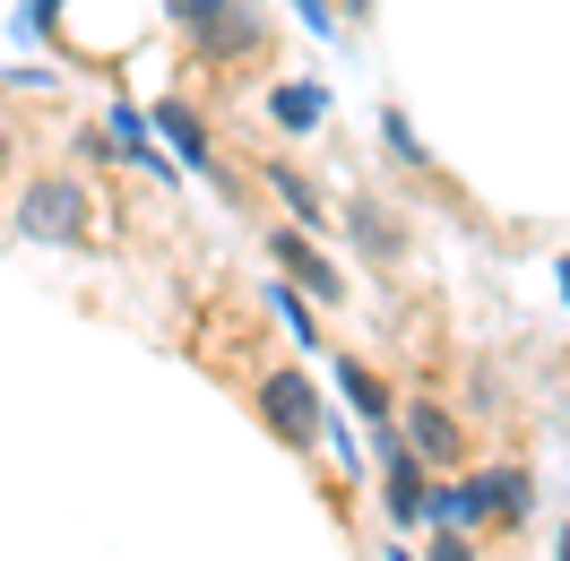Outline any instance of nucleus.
I'll return each mask as SVG.
<instances>
[{"instance_id": "f257e3e1", "label": "nucleus", "mask_w": 570, "mask_h": 561, "mask_svg": "<svg viewBox=\"0 0 570 561\" xmlns=\"http://www.w3.org/2000/svg\"><path fill=\"white\" fill-rule=\"evenodd\" d=\"M181 27V52L216 78H243L259 52H268V9L259 0H165Z\"/></svg>"}, {"instance_id": "f03ea898", "label": "nucleus", "mask_w": 570, "mask_h": 561, "mask_svg": "<svg viewBox=\"0 0 570 561\" xmlns=\"http://www.w3.org/2000/svg\"><path fill=\"white\" fill-rule=\"evenodd\" d=\"M528 510H535V475L519 466V457H501V466H475V475H459V484H432L424 526H432V519H459V526H519Z\"/></svg>"}, {"instance_id": "7ed1b4c3", "label": "nucleus", "mask_w": 570, "mask_h": 561, "mask_svg": "<svg viewBox=\"0 0 570 561\" xmlns=\"http://www.w3.org/2000/svg\"><path fill=\"white\" fill-rule=\"evenodd\" d=\"M87 225H96V190L78 174H36L9 199V234H27V243H43V250H78Z\"/></svg>"}, {"instance_id": "20e7f679", "label": "nucleus", "mask_w": 570, "mask_h": 561, "mask_svg": "<svg viewBox=\"0 0 570 561\" xmlns=\"http://www.w3.org/2000/svg\"><path fill=\"white\" fill-rule=\"evenodd\" d=\"M250 406H259V423H268V441H285V450H321L328 406H321V388L303 381V372H268V381L250 388Z\"/></svg>"}, {"instance_id": "39448f33", "label": "nucleus", "mask_w": 570, "mask_h": 561, "mask_svg": "<svg viewBox=\"0 0 570 561\" xmlns=\"http://www.w3.org/2000/svg\"><path fill=\"white\" fill-rule=\"evenodd\" d=\"M372 450H381V501H390V519H397V526H424L432 466L397 441V423H372Z\"/></svg>"}, {"instance_id": "423d86ee", "label": "nucleus", "mask_w": 570, "mask_h": 561, "mask_svg": "<svg viewBox=\"0 0 570 561\" xmlns=\"http://www.w3.org/2000/svg\"><path fill=\"white\" fill-rule=\"evenodd\" d=\"M147 130H156V139H174V165H190V174H208V181L234 190V174L216 165V139H208V121H199L190 96H156V105H147ZM234 199H243V190H234Z\"/></svg>"}, {"instance_id": "0eeeda50", "label": "nucleus", "mask_w": 570, "mask_h": 561, "mask_svg": "<svg viewBox=\"0 0 570 561\" xmlns=\"http://www.w3.org/2000/svg\"><path fill=\"white\" fill-rule=\"evenodd\" d=\"M268 250H277V268L294 294H312V303H346V277H337V259L321 250V234H303V225H268Z\"/></svg>"}, {"instance_id": "6e6552de", "label": "nucleus", "mask_w": 570, "mask_h": 561, "mask_svg": "<svg viewBox=\"0 0 570 561\" xmlns=\"http://www.w3.org/2000/svg\"><path fill=\"white\" fill-rule=\"evenodd\" d=\"M397 441H406V450L424 457V466H459L466 457V432H459V415H450V406H432V397H415V406H397Z\"/></svg>"}, {"instance_id": "1a4fd4ad", "label": "nucleus", "mask_w": 570, "mask_h": 561, "mask_svg": "<svg viewBox=\"0 0 570 561\" xmlns=\"http://www.w3.org/2000/svg\"><path fill=\"white\" fill-rule=\"evenodd\" d=\"M259 181H268V199L285 208V225H303V234H328V225H337V208L321 199V181L303 174V165H285V156H268V165H259Z\"/></svg>"}, {"instance_id": "9d476101", "label": "nucleus", "mask_w": 570, "mask_h": 561, "mask_svg": "<svg viewBox=\"0 0 570 561\" xmlns=\"http://www.w3.org/2000/svg\"><path fill=\"white\" fill-rule=\"evenodd\" d=\"M346 225H355V250L372 268H397V259H406V216H397L390 199H346Z\"/></svg>"}, {"instance_id": "9b49d317", "label": "nucleus", "mask_w": 570, "mask_h": 561, "mask_svg": "<svg viewBox=\"0 0 570 561\" xmlns=\"http://www.w3.org/2000/svg\"><path fill=\"white\" fill-rule=\"evenodd\" d=\"M268 121H277L285 139H312L328 121V87L321 78H277V87H268Z\"/></svg>"}, {"instance_id": "f8f14e48", "label": "nucleus", "mask_w": 570, "mask_h": 561, "mask_svg": "<svg viewBox=\"0 0 570 561\" xmlns=\"http://www.w3.org/2000/svg\"><path fill=\"white\" fill-rule=\"evenodd\" d=\"M105 130H112V139H121V156H130V165H147V174H156V181H174V174H181L174 156L156 147V130H147V112H139V105H112V121H105Z\"/></svg>"}, {"instance_id": "ddd939ff", "label": "nucleus", "mask_w": 570, "mask_h": 561, "mask_svg": "<svg viewBox=\"0 0 570 561\" xmlns=\"http://www.w3.org/2000/svg\"><path fill=\"white\" fill-rule=\"evenodd\" d=\"M337 388H346V397H355V415H363V423H390V415H397V397H390V381H381V372H372V363H355V354H337Z\"/></svg>"}, {"instance_id": "4468645a", "label": "nucleus", "mask_w": 570, "mask_h": 561, "mask_svg": "<svg viewBox=\"0 0 570 561\" xmlns=\"http://www.w3.org/2000/svg\"><path fill=\"white\" fill-rule=\"evenodd\" d=\"M381 139H390V156H397V165H415V174H432V147L415 139V121H406L397 105H381Z\"/></svg>"}, {"instance_id": "2eb2a0df", "label": "nucleus", "mask_w": 570, "mask_h": 561, "mask_svg": "<svg viewBox=\"0 0 570 561\" xmlns=\"http://www.w3.org/2000/svg\"><path fill=\"white\" fill-rule=\"evenodd\" d=\"M268 303H277V319L294 328V346H321V319H312V294H294V285L277 277V294H268Z\"/></svg>"}, {"instance_id": "dca6fc26", "label": "nucleus", "mask_w": 570, "mask_h": 561, "mask_svg": "<svg viewBox=\"0 0 570 561\" xmlns=\"http://www.w3.org/2000/svg\"><path fill=\"white\" fill-rule=\"evenodd\" d=\"M424 561H475V526H459V519H432V544H424Z\"/></svg>"}, {"instance_id": "f3484780", "label": "nucleus", "mask_w": 570, "mask_h": 561, "mask_svg": "<svg viewBox=\"0 0 570 561\" xmlns=\"http://www.w3.org/2000/svg\"><path fill=\"white\" fill-rule=\"evenodd\" d=\"M294 18H303L312 36H346V18H337V0H294Z\"/></svg>"}, {"instance_id": "a211bd4d", "label": "nucleus", "mask_w": 570, "mask_h": 561, "mask_svg": "<svg viewBox=\"0 0 570 561\" xmlns=\"http://www.w3.org/2000/svg\"><path fill=\"white\" fill-rule=\"evenodd\" d=\"M61 18V0H27V27H52Z\"/></svg>"}, {"instance_id": "6ab92c4d", "label": "nucleus", "mask_w": 570, "mask_h": 561, "mask_svg": "<svg viewBox=\"0 0 570 561\" xmlns=\"http://www.w3.org/2000/svg\"><path fill=\"white\" fill-rule=\"evenodd\" d=\"M390 561H415V553H406V544H390Z\"/></svg>"}]
</instances>
